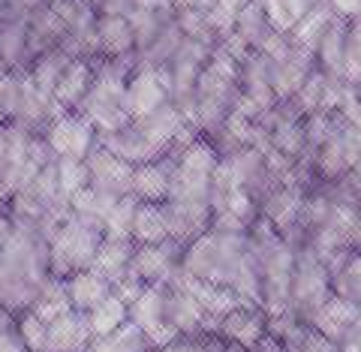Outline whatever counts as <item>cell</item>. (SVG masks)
Instances as JSON below:
<instances>
[{
	"label": "cell",
	"instance_id": "2",
	"mask_svg": "<svg viewBox=\"0 0 361 352\" xmlns=\"http://www.w3.org/2000/svg\"><path fill=\"white\" fill-rule=\"evenodd\" d=\"M123 94H127V73L118 63H106L97 70L94 87L85 99V118L99 127L106 135L118 133L130 123V115L123 111Z\"/></svg>",
	"mask_w": 361,
	"mask_h": 352
},
{
	"label": "cell",
	"instance_id": "26",
	"mask_svg": "<svg viewBox=\"0 0 361 352\" xmlns=\"http://www.w3.org/2000/svg\"><path fill=\"white\" fill-rule=\"evenodd\" d=\"M70 54H66L63 49H54L49 51L42 61H37V66L30 70V78H33V85H37V90L42 97H54V87H58L61 82V75L66 73V66H70Z\"/></svg>",
	"mask_w": 361,
	"mask_h": 352
},
{
	"label": "cell",
	"instance_id": "38",
	"mask_svg": "<svg viewBox=\"0 0 361 352\" xmlns=\"http://www.w3.org/2000/svg\"><path fill=\"white\" fill-rule=\"evenodd\" d=\"M133 6H135V0H103L106 16H130Z\"/></svg>",
	"mask_w": 361,
	"mask_h": 352
},
{
	"label": "cell",
	"instance_id": "47",
	"mask_svg": "<svg viewBox=\"0 0 361 352\" xmlns=\"http://www.w3.org/2000/svg\"><path fill=\"white\" fill-rule=\"evenodd\" d=\"M0 13H4V0H0Z\"/></svg>",
	"mask_w": 361,
	"mask_h": 352
},
{
	"label": "cell",
	"instance_id": "34",
	"mask_svg": "<svg viewBox=\"0 0 361 352\" xmlns=\"http://www.w3.org/2000/svg\"><path fill=\"white\" fill-rule=\"evenodd\" d=\"M18 109H21V78L13 75L0 63V111L6 118H18Z\"/></svg>",
	"mask_w": 361,
	"mask_h": 352
},
{
	"label": "cell",
	"instance_id": "37",
	"mask_svg": "<svg viewBox=\"0 0 361 352\" xmlns=\"http://www.w3.org/2000/svg\"><path fill=\"white\" fill-rule=\"evenodd\" d=\"M329 6L337 9L341 18H358L361 16V0H329Z\"/></svg>",
	"mask_w": 361,
	"mask_h": 352
},
{
	"label": "cell",
	"instance_id": "8",
	"mask_svg": "<svg viewBox=\"0 0 361 352\" xmlns=\"http://www.w3.org/2000/svg\"><path fill=\"white\" fill-rule=\"evenodd\" d=\"M307 325H313L319 334H325L331 344L341 346L349 334L361 328V308L355 301H349V298H343V295L334 292L331 298L310 316Z\"/></svg>",
	"mask_w": 361,
	"mask_h": 352
},
{
	"label": "cell",
	"instance_id": "43",
	"mask_svg": "<svg viewBox=\"0 0 361 352\" xmlns=\"http://www.w3.org/2000/svg\"><path fill=\"white\" fill-rule=\"evenodd\" d=\"M6 199H9V193H6L4 184H0V214H4V208H6Z\"/></svg>",
	"mask_w": 361,
	"mask_h": 352
},
{
	"label": "cell",
	"instance_id": "24",
	"mask_svg": "<svg viewBox=\"0 0 361 352\" xmlns=\"http://www.w3.org/2000/svg\"><path fill=\"white\" fill-rule=\"evenodd\" d=\"M133 241L139 247L169 241V226H166L160 205H145V202H139V211H135V220H133Z\"/></svg>",
	"mask_w": 361,
	"mask_h": 352
},
{
	"label": "cell",
	"instance_id": "31",
	"mask_svg": "<svg viewBox=\"0 0 361 352\" xmlns=\"http://www.w3.org/2000/svg\"><path fill=\"white\" fill-rule=\"evenodd\" d=\"M16 328L21 334V344L27 346V352H45V349H49V322H42L33 310L21 313Z\"/></svg>",
	"mask_w": 361,
	"mask_h": 352
},
{
	"label": "cell",
	"instance_id": "14",
	"mask_svg": "<svg viewBox=\"0 0 361 352\" xmlns=\"http://www.w3.org/2000/svg\"><path fill=\"white\" fill-rule=\"evenodd\" d=\"M66 298H70V308L78 313H90L99 301H106L111 295V283H106L97 271H78V274L63 280Z\"/></svg>",
	"mask_w": 361,
	"mask_h": 352
},
{
	"label": "cell",
	"instance_id": "40",
	"mask_svg": "<svg viewBox=\"0 0 361 352\" xmlns=\"http://www.w3.org/2000/svg\"><path fill=\"white\" fill-rule=\"evenodd\" d=\"M13 232H16V220H13V217H6V214H0V250L9 244Z\"/></svg>",
	"mask_w": 361,
	"mask_h": 352
},
{
	"label": "cell",
	"instance_id": "30",
	"mask_svg": "<svg viewBox=\"0 0 361 352\" xmlns=\"http://www.w3.org/2000/svg\"><path fill=\"white\" fill-rule=\"evenodd\" d=\"M27 51V28L25 21H13L0 30V63L16 66Z\"/></svg>",
	"mask_w": 361,
	"mask_h": 352
},
{
	"label": "cell",
	"instance_id": "45",
	"mask_svg": "<svg viewBox=\"0 0 361 352\" xmlns=\"http://www.w3.org/2000/svg\"><path fill=\"white\" fill-rule=\"evenodd\" d=\"M353 178H355V184L361 187V160H358V163L353 166Z\"/></svg>",
	"mask_w": 361,
	"mask_h": 352
},
{
	"label": "cell",
	"instance_id": "21",
	"mask_svg": "<svg viewBox=\"0 0 361 352\" xmlns=\"http://www.w3.org/2000/svg\"><path fill=\"white\" fill-rule=\"evenodd\" d=\"M301 214H304V199H301V193L295 187L277 190L274 196L268 199V205H265V217H268L271 226H277V232L295 229Z\"/></svg>",
	"mask_w": 361,
	"mask_h": 352
},
{
	"label": "cell",
	"instance_id": "22",
	"mask_svg": "<svg viewBox=\"0 0 361 352\" xmlns=\"http://www.w3.org/2000/svg\"><path fill=\"white\" fill-rule=\"evenodd\" d=\"M244 97H250L253 103L259 106V111H265L277 103L274 97V87H271V78H268V61L262 58V54H250V61H247V70H244Z\"/></svg>",
	"mask_w": 361,
	"mask_h": 352
},
{
	"label": "cell",
	"instance_id": "5",
	"mask_svg": "<svg viewBox=\"0 0 361 352\" xmlns=\"http://www.w3.org/2000/svg\"><path fill=\"white\" fill-rule=\"evenodd\" d=\"M180 262H184V247L169 238L163 244H135L130 271L145 286H160V283H172V277L180 271Z\"/></svg>",
	"mask_w": 361,
	"mask_h": 352
},
{
	"label": "cell",
	"instance_id": "11",
	"mask_svg": "<svg viewBox=\"0 0 361 352\" xmlns=\"http://www.w3.org/2000/svg\"><path fill=\"white\" fill-rule=\"evenodd\" d=\"M94 344L87 316L78 310H66L49 322V349L45 352H87Z\"/></svg>",
	"mask_w": 361,
	"mask_h": 352
},
{
	"label": "cell",
	"instance_id": "20",
	"mask_svg": "<svg viewBox=\"0 0 361 352\" xmlns=\"http://www.w3.org/2000/svg\"><path fill=\"white\" fill-rule=\"evenodd\" d=\"M346 37H349V25L346 18L334 16V21L325 30V37L319 42V58H322V70L329 78H341L343 73V58H346Z\"/></svg>",
	"mask_w": 361,
	"mask_h": 352
},
{
	"label": "cell",
	"instance_id": "33",
	"mask_svg": "<svg viewBox=\"0 0 361 352\" xmlns=\"http://www.w3.org/2000/svg\"><path fill=\"white\" fill-rule=\"evenodd\" d=\"M343 85H355L361 82V18L349 28L346 37V58H343V73H341Z\"/></svg>",
	"mask_w": 361,
	"mask_h": 352
},
{
	"label": "cell",
	"instance_id": "23",
	"mask_svg": "<svg viewBox=\"0 0 361 352\" xmlns=\"http://www.w3.org/2000/svg\"><path fill=\"white\" fill-rule=\"evenodd\" d=\"M217 166H220L217 147L208 145L205 139H193L184 151H180V160H178L175 169L184 172V175H193V178H211Z\"/></svg>",
	"mask_w": 361,
	"mask_h": 352
},
{
	"label": "cell",
	"instance_id": "29",
	"mask_svg": "<svg viewBox=\"0 0 361 352\" xmlns=\"http://www.w3.org/2000/svg\"><path fill=\"white\" fill-rule=\"evenodd\" d=\"M235 33L250 45H262V40L268 37V18H265V9H262V0H250L244 9H241V16L238 21H235Z\"/></svg>",
	"mask_w": 361,
	"mask_h": 352
},
{
	"label": "cell",
	"instance_id": "17",
	"mask_svg": "<svg viewBox=\"0 0 361 352\" xmlns=\"http://www.w3.org/2000/svg\"><path fill=\"white\" fill-rule=\"evenodd\" d=\"M334 21V13H331V6H325V4H313L310 6V13L304 16L295 28H292V40L289 45L292 49H298V51H307L313 54L316 49H319V42L325 37V30H329V25Z\"/></svg>",
	"mask_w": 361,
	"mask_h": 352
},
{
	"label": "cell",
	"instance_id": "32",
	"mask_svg": "<svg viewBox=\"0 0 361 352\" xmlns=\"http://www.w3.org/2000/svg\"><path fill=\"white\" fill-rule=\"evenodd\" d=\"M319 169L329 178H337V175H343L349 163H346V151H343V142H341V133L331 130L329 135V142H325L319 147Z\"/></svg>",
	"mask_w": 361,
	"mask_h": 352
},
{
	"label": "cell",
	"instance_id": "13",
	"mask_svg": "<svg viewBox=\"0 0 361 352\" xmlns=\"http://www.w3.org/2000/svg\"><path fill=\"white\" fill-rule=\"evenodd\" d=\"M94 66L85 63V58L73 61L66 66V73L61 75L58 87H54V106L61 109V115H66V109H75V106H85V99L90 94V87H94Z\"/></svg>",
	"mask_w": 361,
	"mask_h": 352
},
{
	"label": "cell",
	"instance_id": "39",
	"mask_svg": "<svg viewBox=\"0 0 361 352\" xmlns=\"http://www.w3.org/2000/svg\"><path fill=\"white\" fill-rule=\"evenodd\" d=\"M217 0H175V6L180 13H208Z\"/></svg>",
	"mask_w": 361,
	"mask_h": 352
},
{
	"label": "cell",
	"instance_id": "46",
	"mask_svg": "<svg viewBox=\"0 0 361 352\" xmlns=\"http://www.w3.org/2000/svg\"><path fill=\"white\" fill-rule=\"evenodd\" d=\"M4 123H6V115H4V111H0V127H4Z\"/></svg>",
	"mask_w": 361,
	"mask_h": 352
},
{
	"label": "cell",
	"instance_id": "48",
	"mask_svg": "<svg viewBox=\"0 0 361 352\" xmlns=\"http://www.w3.org/2000/svg\"><path fill=\"white\" fill-rule=\"evenodd\" d=\"M54 4H61V0H54Z\"/></svg>",
	"mask_w": 361,
	"mask_h": 352
},
{
	"label": "cell",
	"instance_id": "6",
	"mask_svg": "<svg viewBox=\"0 0 361 352\" xmlns=\"http://www.w3.org/2000/svg\"><path fill=\"white\" fill-rule=\"evenodd\" d=\"M94 133L97 127L85 115H61L51 121L49 133H45V145L54 160H87L94 151Z\"/></svg>",
	"mask_w": 361,
	"mask_h": 352
},
{
	"label": "cell",
	"instance_id": "16",
	"mask_svg": "<svg viewBox=\"0 0 361 352\" xmlns=\"http://www.w3.org/2000/svg\"><path fill=\"white\" fill-rule=\"evenodd\" d=\"M133 253H135V241H106L103 238V244H99V250H97L90 271H97L106 283L115 286V283L130 271Z\"/></svg>",
	"mask_w": 361,
	"mask_h": 352
},
{
	"label": "cell",
	"instance_id": "18",
	"mask_svg": "<svg viewBox=\"0 0 361 352\" xmlns=\"http://www.w3.org/2000/svg\"><path fill=\"white\" fill-rule=\"evenodd\" d=\"M97 45L99 51L109 58H123L133 45H135V33L127 16H103L97 21Z\"/></svg>",
	"mask_w": 361,
	"mask_h": 352
},
{
	"label": "cell",
	"instance_id": "35",
	"mask_svg": "<svg viewBox=\"0 0 361 352\" xmlns=\"http://www.w3.org/2000/svg\"><path fill=\"white\" fill-rule=\"evenodd\" d=\"M325 85H329V75H325V73H310L307 75V82H304L301 90H298V106H301V111H307V115H316V111H319Z\"/></svg>",
	"mask_w": 361,
	"mask_h": 352
},
{
	"label": "cell",
	"instance_id": "28",
	"mask_svg": "<svg viewBox=\"0 0 361 352\" xmlns=\"http://www.w3.org/2000/svg\"><path fill=\"white\" fill-rule=\"evenodd\" d=\"M54 169H58V193L63 202H70L75 193H82L90 184V172H87V160H54Z\"/></svg>",
	"mask_w": 361,
	"mask_h": 352
},
{
	"label": "cell",
	"instance_id": "49",
	"mask_svg": "<svg viewBox=\"0 0 361 352\" xmlns=\"http://www.w3.org/2000/svg\"><path fill=\"white\" fill-rule=\"evenodd\" d=\"M87 352H90V349H87Z\"/></svg>",
	"mask_w": 361,
	"mask_h": 352
},
{
	"label": "cell",
	"instance_id": "1",
	"mask_svg": "<svg viewBox=\"0 0 361 352\" xmlns=\"http://www.w3.org/2000/svg\"><path fill=\"white\" fill-rule=\"evenodd\" d=\"M99 244H103V229H99V226L78 220L75 214L66 217L49 241L51 277L66 280V277L78 274V271H87L90 265H94V256H97Z\"/></svg>",
	"mask_w": 361,
	"mask_h": 352
},
{
	"label": "cell",
	"instance_id": "41",
	"mask_svg": "<svg viewBox=\"0 0 361 352\" xmlns=\"http://www.w3.org/2000/svg\"><path fill=\"white\" fill-rule=\"evenodd\" d=\"M337 352H361V328H358V332L349 334V337L343 340V344L337 346Z\"/></svg>",
	"mask_w": 361,
	"mask_h": 352
},
{
	"label": "cell",
	"instance_id": "25",
	"mask_svg": "<svg viewBox=\"0 0 361 352\" xmlns=\"http://www.w3.org/2000/svg\"><path fill=\"white\" fill-rule=\"evenodd\" d=\"M310 0H262L268 28H274V33H289L310 13Z\"/></svg>",
	"mask_w": 361,
	"mask_h": 352
},
{
	"label": "cell",
	"instance_id": "3",
	"mask_svg": "<svg viewBox=\"0 0 361 352\" xmlns=\"http://www.w3.org/2000/svg\"><path fill=\"white\" fill-rule=\"evenodd\" d=\"M334 280L331 271L316 253H304L295 259V271H292V289H289V310L298 316L301 322H307L310 316L331 298Z\"/></svg>",
	"mask_w": 361,
	"mask_h": 352
},
{
	"label": "cell",
	"instance_id": "9",
	"mask_svg": "<svg viewBox=\"0 0 361 352\" xmlns=\"http://www.w3.org/2000/svg\"><path fill=\"white\" fill-rule=\"evenodd\" d=\"M217 334L226 340V344H235V346H244V349L253 352L268 337V313L262 308L241 304V308L226 313L217 322Z\"/></svg>",
	"mask_w": 361,
	"mask_h": 352
},
{
	"label": "cell",
	"instance_id": "27",
	"mask_svg": "<svg viewBox=\"0 0 361 352\" xmlns=\"http://www.w3.org/2000/svg\"><path fill=\"white\" fill-rule=\"evenodd\" d=\"M139 211V199L133 196H121L118 205L111 208V214L103 223V238L106 241H133V220Z\"/></svg>",
	"mask_w": 361,
	"mask_h": 352
},
{
	"label": "cell",
	"instance_id": "12",
	"mask_svg": "<svg viewBox=\"0 0 361 352\" xmlns=\"http://www.w3.org/2000/svg\"><path fill=\"white\" fill-rule=\"evenodd\" d=\"M307 58H310L307 51L292 49L283 61H268V78H271V87H274L277 99L295 97L301 90V85L307 82V75H310Z\"/></svg>",
	"mask_w": 361,
	"mask_h": 352
},
{
	"label": "cell",
	"instance_id": "42",
	"mask_svg": "<svg viewBox=\"0 0 361 352\" xmlns=\"http://www.w3.org/2000/svg\"><path fill=\"white\" fill-rule=\"evenodd\" d=\"M253 352H286V346L280 344V340H274V337H265Z\"/></svg>",
	"mask_w": 361,
	"mask_h": 352
},
{
	"label": "cell",
	"instance_id": "10",
	"mask_svg": "<svg viewBox=\"0 0 361 352\" xmlns=\"http://www.w3.org/2000/svg\"><path fill=\"white\" fill-rule=\"evenodd\" d=\"M87 172H90V187L111 193V196H130L133 193V172L135 166L123 163L121 157H115L111 151H106L103 145L97 151H90L87 157Z\"/></svg>",
	"mask_w": 361,
	"mask_h": 352
},
{
	"label": "cell",
	"instance_id": "19",
	"mask_svg": "<svg viewBox=\"0 0 361 352\" xmlns=\"http://www.w3.org/2000/svg\"><path fill=\"white\" fill-rule=\"evenodd\" d=\"M87 316V325H90V334H94V340L99 337H109L111 332H118L121 325L130 322V304L121 298V295L111 289V295L106 301H99L94 310L85 313Z\"/></svg>",
	"mask_w": 361,
	"mask_h": 352
},
{
	"label": "cell",
	"instance_id": "44",
	"mask_svg": "<svg viewBox=\"0 0 361 352\" xmlns=\"http://www.w3.org/2000/svg\"><path fill=\"white\" fill-rule=\"evenodd\" d=\"M220 352H250V349H244V346H235V344H223Z\"/></svg>",
	"mask_w": 361,
	"mask_h": 352
},
{
	"label": "cell",
	"instance_id": "4",
	"mask_svg": "<svg viewBox=\"0 0 361 352\" xmlns=\"http://www.w3.org/2000/svg\"><path fill=\"white\" fill-rule=\"evenodd\" d=\"M130 322L142 328V334L151 340V346L157 352L172 344L178 332L169 325V316H166V283L142 289L139 298L130 304Z\"/></svg>",
	"mask_w": 361,
	"mask_h": 352
},
{
	"label": "cell",
	"instance_id": "15",
	"mask_svg": "<svg viewBox=\"0 0 361 352\" xmlns=\"http://www.w3.org/2000/svg\"><path fill=\"white\" fill-rule=\"evenodd\" d=\"M172 172L166 163H145L133 172V196L145 205H163L172 190Z\"/></svg>",
	"mask_w": 361,
	"mask_h": 352
},
{
	"label": "cell",
	"instance_id": "36",
	"mask_svg": "<svg viewBox=\"0 0 361 352\" xmlns=\"http://www.w3.org/2000/svg\"><path fill=\"white\" fill-rule=\"evenodd\" d=\"M331 121L329 115H322V111H316V115L307 118V123H304V139H307L310 147H322L325 142H329V135H331Z\"/></svg>",
	"mask_w": 361,
	"mask_h": 352
},
{
	"label": "cell",
	"instance_id": "7",
	"mask_svg": "<svg viewBox=\"0 0 361 352\" xmlns=\"http://www.w3.org/2000/svg\"><path fill=\"white\" fill-rule=\"evenodd\" d=\"M169 99V78L154 70V66H142L139 73L127 78V94H123V111L130 121H142L163 109Z\"/></svg>",
	"mask_w": 361,
	"mask_h": 352
}]
</instances>
